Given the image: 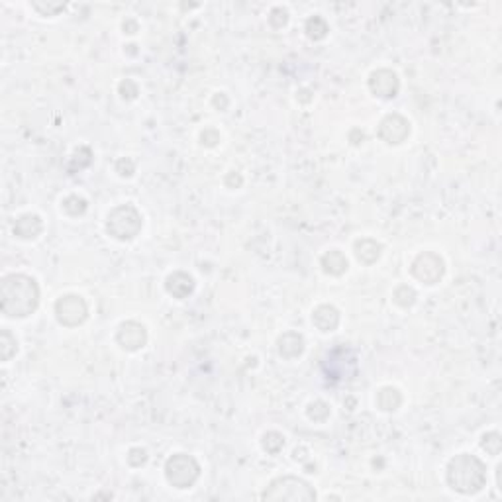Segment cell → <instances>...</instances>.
<instances>
[{"mask_svg":"<svg viewBox=\"0 0 502 502\" xmlns=\"http://www.w3.org/2000/svg\"><path fill=\"white\" fill-rule=\"evenodd\" d=\"M449 483H452L457 491L464 493L479 491L485 483L483 465L477 459H473L469 455H461L454 459L452 465H449Z\"/></svg>","mask_w":502,"mask_h":502,"instance_id":"cell-1","label":"cell"}]
</instances>
